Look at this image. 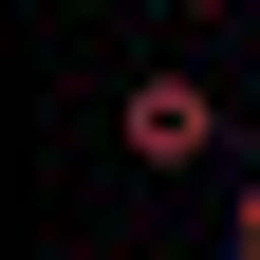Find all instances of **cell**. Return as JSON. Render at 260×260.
Instances as JSON below:
<instances>
[{
	"instance_id": "1",
	"label": "cell",
	"mask_w": 260,
	"mask_h": 260,
	"mask_svg": "<svg viewBox=\"0 0 260 260\" xmlns=\"http://www.w3.org/2000/svg\"><path fill=\"white\" fill-rule=\"evenodd\" d=\"M112 149H130V168H205V149H223V93L205 75H130L112 93Z\"/></svg>"
},
{
	"instance_id": "2",
	"label": "cell",
	"mask_w": 260,
	"mask_h": 260,
	"mask_svg": "<svg viewBox=\"0 0 260 260\" xmlns=\"http://www.w3.org/2000/svg\"><path fill=\"white\" fill-rule=\"evenodd\" d=\"M223 260H260V168H242V223H223Z\"/></svg>"
},
{
	"instance_id": "3",
	"label": "cell",
	"mask_w": 260,
	"mask_h": 260,
	"mask_svg": "<svg viewBox=\"0 0 260 260\" xmlns=\"http://www.w3.org/2000/svg\"><path fill=\"white\" fill-rule=\"evenodd\" d=\"M168 19H242V0H168Z\"/></svg>"
},
{
	"instance_id": "4",
	"label": "cell",
	"mask_w": 260,
	"mask_h": 260,
	"mask_svg": "<svg viewBox=\"0 0 260 260\" xmlns=\"http://www.w3.org/2000/svg\"><path fill=\"white\" fill-rule=\"evenodd\" d=\"M149 260H168V242H149Z\"/></svg>"
}]
</instances>
